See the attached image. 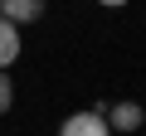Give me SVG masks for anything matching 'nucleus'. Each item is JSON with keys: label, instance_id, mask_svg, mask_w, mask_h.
I'll return each instance as SVG.
<instances>
[{"label": "nucleus", "instance_id": "7ed1b4c3", "mask_svg": "<svg viewBox=\"0 0 146 136\" xmlns=\"http://www.w3.org/2000/svg\"><path fill=\"white\" fill-rule=\"evenodd\" d=\"M39 15H44L39 0H0V20H10L15 29H20V24H34Z\"/></svg>", "mask_w": 146, "mask_h": 136}, {"label": "nucleus", "instance_id": "f03ea898", "mask_svg": "<svg viewBox=\"0 0 146 136\" xmlns=\"http://www.w3.org/2000/svg\"><path fill=\"white\" fill-rule=\"evenodd\" d=\"M58 136H112V131H107L102 112H68L58 121Z\"/></svg>", "mask_w": 146, "mask_h": 136}, {"label": "nucleus", "instance_id": "f257e3e1", "mask_svg": "<svg viewBox=\"0 0 146 136\" xmlns=\"http://www.w3.org/2000/svg\"><path fill=\"white\" fill-rule=\"evenodd\" d=\"M98 112H102L107 131H141V126H146V107L131 102V97H122V102H112V107H98Z\"/></svg>", "mask_w": 146, "mask_h": 136}, {"label": "nucleus", "instance_id": "39448f33", "mask_svg": "<svg viewBox=\"0 0 146 136\" xmlns=\"http://www.w3.org/2000/svg\"><path fill=\"white\" fill-rule=\"evenodd\" d=\"M10 107H15V78H10V73H0V117H5Z\"/></svg>", "mask_w": 146, "mask_h": 136}, {"label": "nucleus", "instance_id": "20e7f679", "mask_svg": "<svg viewBox=\"0 0 146 136\" xmlns=\"http://www.w3.org/2000/svg\"><path fill=\"white\" fill-rule=\"evenodd\" d=\"M15 58H20V29L10 20H0V73H10Z\"/></svg>", "mask_w": 146, "mask_h": 136}, {"label": "nucleus", "instance_id": "0eeeda50", "mask_svg": "<svg viewBox=\"0 0 146 136\" xmlns=\"http://www.w3.org/2000/svg\"><path fill=\"white\" fill-rule=\"evenodd\" d=\"M39 5H44V0H39Z\"/></svg>", "mask_w": 146, "mask_h": 136}, {"label": "nucleus", "instance_id": "423d86ee", "mask_svg": "<svg viewBox=\"0 0 146 136\" xmlns=\"http://www.w3.org/2000/svg\"><path fill=\"white\" fill-rule=\"evenodd\" d=\"M98 5H107V10H122V5H127V0H98Z\"/></svg>", "mask_w": 146, "mask_h": 136}]
</instances>
